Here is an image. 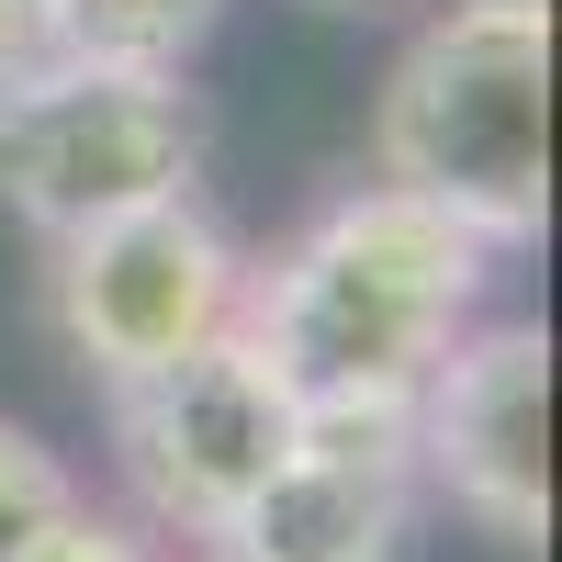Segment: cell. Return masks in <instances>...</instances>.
<instances>
[{"label": "cell", "mask_w": 562, "mask_h": 562, "mask_svg": "<svg viewBox=\"0 0 562 562\" xmlns=\"http://www.w3.org/2000/svg\"><path fill=\"white\" fill-rule=\"evenodd\" d=\"M495 259L506 248L461 214L371 180V192H338L270 270H248L237 338L293 405H416V383L484 315Z\"/></svg>", "instance_id": "cell-1"}, {"label": "cell", "mask_w": 562, "mask_h": 562, "mask_svg": "<svg viewBox=\"0 0 562 562\" xmlns=\"http://www.w3.org/2000/svg\"><path fill=\"white\" fill-rule=\"evenodd\" d=\"M371 169L495 248L551 225V0H450L394 57Z\"/></svg>", "instance_id": "cell-2"}, {"label": "cell", "mask_w": 562, "mask_h": 562, "mask_svg": "<svg viewBox=\"0 0 562 562\" xmlns=\"http://www.w3.org/2000/svg\"><path fill=\"white\" fill-rule=\"evenodd\" d=\"M203 90L180 68L135 57H45L23 90H0V203H12L45 248L79 225L180 203L203 180Z\"/></svg>", "instance_id": "cell-3"}, {"label": "cell", "mask_w": 562, "mask_h": 562, "mask_svg": "<svg viewBox=\"0 0 562 562\" xmlns=\"http://www.w3.org/2000/svg\"><path fill=\"white\" fill-rule=\"evenodd\" d=\"M45 304H57V338L90 383H135V371H169L192 360L203 338H225L248 304V259L237 237L180 192L147 214H113V225H79V237L45 248Z\"/></svg>", "instance_id": "cell-4"}, {"label": "cell", "mask_w": 562, "mask_h": 562, "mask_svg": "<svg viewBox=\"0 0 562 562\" xmlns=\"http://www.w3.org/2000/svg\"><path fill=\"white\" fill-rule=\"evenodd\" d=\"M293 416H304V405L281 394L270 360L225 326V338H203L192 360L113 383V473H124V495H135V518H147V529L214 540V529L259 495V473L281 461Z\"/></svg>", "instance_id": "cell-5"}, {"label": "cell", "mask_w": 562, "mask_h": 562, "mask_svg": "<svg viewBox=\"0 0 562 562\" xmlns=\"http://www.w3.org/2000/svg\"><path fill=\"white\" fill-rule=\"evenodd\" d=\"M405 428H416V473L495 551H540L551 540V338L529 315L461 326L450 360L416 383Z\"/></svg>", "instance_id": "cell-6"}, {"label": "cell", "mask_w": 562, "mask_h": 562, "mask_svg": "<svg viewBox=\"0 0 562 562\" xmlns=\"http://www.w3.org/2000/svg\"><path fill=\"white\" fill-rule=\"evenodd\" d=\"M416 484L405 405H304L259 495L214 529V562H405Z\"/></svg>", "instance_id": "cell-7"}, {"label": "cell", "mask_w": 562, "mask_h": 562, "mask_svg": "<svg viewBox=\"0 0 562 562\" xmlns=\"http://www.w3.org/2000/svg\"><path fill=\"white\" fill-rule=\"evenodd\" d=\"M225 23V0H57L68 57H135V68H192V45Z\"/></svg>", "instance_id": "cell-8"}, {"label": "cell", "mask_w": 562, "mask_h": 562, "mask_svg": "<svg viewBox=\"0 0 562 562\" xmlns=\"http://www.w3.org/2000/svg\"><path fill=\"white\" fill-rule=\"evenodd\" d=\"M68 495H79V484H68V461L45 450L34 428H12V416H0V562H12L45 518H57Z\"/></svg>", "instance_id": "cell-9"}, {"label": "cell", "mask_w": 562, "mask_h": 562, "mask_svg": "<svg viewBox=\"0 0 562 562\" xmlns=\"http://www.w3.org/2000/svg\"><path fill=\"white\" fill-rule=\"evenodd\" d=\"M12 562H158V551L135 540L124 518H102V506H79V495H68V506H57V518H45Z\"/></svg>", "instance_id": "cell-10"}, {"label": "cell", "mask_w": 562, "mask_h": 562, "mask_svg": "<svg viewBox=\"0 0 562 562\" xmlns=\"http://www.w3.org/2000/svg\"><path fill=\"white\" fill-rule=\"evenodd\" d=\"M45 57H68L57 45V0H0V90H23Z\"/></svg>", "instance_id": "cell-11"}]
</instances>
